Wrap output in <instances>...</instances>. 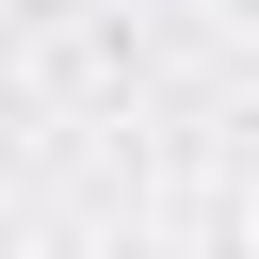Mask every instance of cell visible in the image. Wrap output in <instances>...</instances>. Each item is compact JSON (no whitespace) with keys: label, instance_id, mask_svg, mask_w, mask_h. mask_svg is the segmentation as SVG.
I'll return each mask as SVG.
<instances>
[]
</instances>
